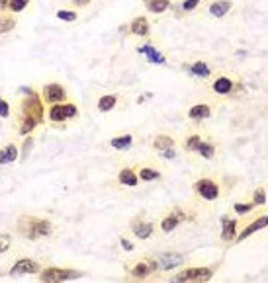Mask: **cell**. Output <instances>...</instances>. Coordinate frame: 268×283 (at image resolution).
<instances>
[{"mask_svg":"<svg viewBox=\"0 0 268 283\" xmlns=\"http://www.w3.org/2000/svg\"><path fill=\"white\" fill-rule=\"evenodd\" d=\"M129 229H131V232H133L137 238L147 240V238L153 236V232H155V223L147 221L143 215H135L131 219V223H129Z\"/></svg>","mask_w":268,"mask_h":283,"instance_id":"11","label":"cell"},{"mask_svg":"<svg viewBox=\"0 0 268 283\" xmlns=\"http://www.w3.org/2000/svg\"><path fill=\"white\" fill-rule=\"evenodd\" d=\"M253 209H255V203H253V201H251V203H233V211H235V213H237L239 217L249 215Z\"/></svg>","mask_w":268,"mask_h":283,"instance_id":"33","label":"cell"},{"mask_svg":"<svg viewBox=\"0 0 268 283\" xmlns=\"http://www.w3.org/2000/svg\"><path fill=\"white\" fill-rule=\"evenodd\" d=\"M10 246H12V234H8V232H0V254L8 252Z\"/></svg>","mask_w":268,"mask_h":283,"instance_id":"35","label":"cell"},{"mask_svg":"<svg viewBox=\"0 0 268 283\" xmlns=\"http://www.w3.org/2000/svg\"><path fill=\"white\" fill-rule=\"evenodd\" d=\"M129 31L137 37H147L149 35V22L145 16H137L133 22L129 24Z\"/></svg>","mask_w":268,"mask_h":283,"instance_id":"20","label":"cell"},{"mask_svg":"<svg viewBox=\"0 0 268 283\" xmlns=\"http://www.w3.org/2000/svg\"><path fill=\"white\" fill-rule=\"evenodd\" d=\"M79 115V108L75 104H69V102H63V104H53L49 108V122L51 123H65L69 119H75Z\"/></svg>","mask_w":268,"mask_h":283,"instance_id":"9","label":"cell"},{"mask_svg":"<svg viewBox=\"0 0 268 283\" xmlns=\"http://www.w3.org/2000/svg\"><path fill=\"white\" fill-rule=\"evenodd\" d=\"M194 217L196 215H194L190 209H184L182 205H176V207L169 209V211L162 215L161 223H159V229H161V232L169 234V232H173V230L178 229L182 223H190Z\"/></svg>","mask_w":268,"mask_h":283,"instance_id":"3","label":"cell"},{"mask_svg":"<svg viewBox=\"0 0 268 283\" xmlns=\"http://www.w3.org/2000/svg\"><path fill=\"white\" fill-rule=\"evenodd\" d=\"M184 68L188 70L190 76L200 78V80H206V78H210V76L214 74V68H212V65H210L208 61H192V63L186 65Z\"/></svg>","mask_w":268,"mask_h":283,"instance_id":"15","label":"cell"},{"mask_svg":"<svg viewBox=\"0 0 268 283\" xmlns=\"http://www.w3.org/2000/svg\"><path fill=\"white\" fill-rule=\"evenodd\" d=\"M8 2H10V0H0V14L8 10Z\"/></svg>","mask_w":268,"mask_h":283,"instance_id":"43","label":"cell"},{"mask_svg":"<svg viewBox=\"0 0 268 283\" xmlns=\"http://www.w3.org/2000/svg\"><path fill=\"white\" fill-rule=\"evenodd\" d=\"M29 2H31V0H10V2H8V10L12 14L24 12L27 6H29Z\"/></svg>","mask_w":268,"mask_h":283,"instance_id":"32","label":"cell"},{"mask_svg":"<svg viewBox=\"0 0 268 283\" xmlns=\"http://www.w3.org/2000/svg\"><path fill=\"white\" fill-rule=\"evenodd\" d=\"M202 139H204V137L198 135V133H190V135L184 137V141H182V148H184L186 152H196L198 147H200Z\"/></svg>","mask_w":268,"mask_h":283,"instance_id":"30","label":"cell"},{"mask_svg":"<svg viewBox=\"0 0 268 283\" xmlns=\"http://www.w3.org/2000/svg\"><path fill=\"white\" fill-rule=\"evenodd\" d=\"M143 4L151 14H162L171 10V6H173L171 0H143Z\"/></svg>","mask_w":268,"mask_h":283,"instance_id":"22","label":"cell"},{"mask_svg":"<svg viewBox=\"0 0 268 283\" xmlns=\"http://www.w3.org/2000/svg\"><path fill=\"white\" fill-rule=\"evenodd\" d=\"M41 100H43L45 104H49V106H53V104H63V102L67 100V88L61 86V84H57V82L45 84V86L41 88Z\"/></svg>","mask_w":268,"mask_h":283,"instance_id":"10","label":"cell"},{"mask_svg":"<svg viewBox=\"0 0 268 283\" xmlns=\"http://www.w3.org/2000/svg\"><path fill=\"white\" fill-rule=\"evenodd\" d=\"M219 223H221V242L223 244H233L235 242V236H237V227H239V221L237 219H233V217L229 215H223L219 219Z\"/></svg>","mask_w":268,"mask_h":283,"instance_id":"13","label":"cell"},{"mask_svg":"<svg viewBox=\"0 0 268 283\" xmlns=\"http://www.w3.org/2000/svg\"><path fill=\"white\" fill-rule=\"evenodd\" d=\"M200 2H202V0H184V2H182V8H184L186 12H192V10H194V8H196Z\"/></svg>","mask_w":268,"mask_h":283,"instance_id":"38","label":"cell"},{"mask_svg":"<svg viewBox=\"0 0 268 283\" xmlns=\"http://www.w3.org/2000/svg\"><path fill=\"white\" fill-rule=\"evenodd\" d=\"M84 275V271L69 270V268H45L40 271V281H71V279H79Z\"/></svg>","mask_w":268,"mask_h":283,"instance_id":"8","label":"cell"},{"mask_svg":"<svg viewBox=\"0 0 268 283\" xmlns=\"http://www.w3.org/2000/svg\"><path fill=\"white\" fill-rule=\"evenodd\" d=\"M18 24V20L14 18V16H8V14H0V35L2 33H8V31H12L14 27Z\"/></svg>","mask_w":268,"mask_h":283,"instance_id":"31","label":"cell"},{"mask_svg":"<svg viewBox=\"0 0 268 283\" xmlns=\"http://www.w3.org/2000/svg\"><path fill=\"white\" fill-rule=\"evenodd\" d=\"M137 178L141 180V182H155V180H161V172L157 170V168H151V166H143V168H139L137 170Z\"/></svg>","mask_w":268,"mask_h":283,"instance_id":"28","label":"cell"},{"mask_svg":"<svg viewBox=\"0 0 268 283\" xmlns=\"http://www.w3.org/2000/svg\"><path fill=\"white\" fill-rule=\"evenodd\" d=\"M10 115V106H8V102L2 98L0 100V117H8Z\"/></svg>","mask_w":268,"mask_h":283,"instance_id":"37","label":"cell"},{"mask_svg":"<svg viewBox=\"0 0 268 283\" xmlns=\"http://www.w3.org/2000/svg\"><path fill=\"white\" fill-rule=\"evenodd\" d=\"M20 115H26V117H31V119H36V122L43 123L45 119V109H43V100H41V96L34 90L29 96H26L24 100H22V104H20Z\"/></svg>","mask_w":268,"mask_h":283,"instance_id":"7","label":"cell"},{"mask_svg":"<svg viewBox=\"0 0 268 283\" xmlns=\"http://www.w3.org/2000/svg\"><path fill=\"white\" fill-rule=\"evenodd\" d=\"M217 271V264L214 266H194V268H186V270L178 271L173 275L175 281H210Z\"/></svg>","mask_w":268,"mask_h":283,"instance_id":"6","label":"cell"},{"mask_svg":"<svg viewBox=\"0 0 268 283\" xmlns=\"http://www.w3.org/2000/svg\"><path fill=\"white\" fill-rule=\"evenodd\" d=\"M118 182L121 186H127V188H135L139 184V178H137V170L133 168H121L118 172Z\"/></svg>","mask_w":268,"mask_h":283,"instance_id":"19","label":"cell"},{"mask_svg":"<svg viewBox=\"0 0 268 283\" xmlns=\"http://www.w3.org/2000/svg\"><path fill=\"white\" fill-rule=\"evenodd\" d=\"M116 104H118V96L116 94H104V96H100V98H98L96 108H98V111L106 113V111L116 108Z\"/></svg>","mask_w":268,"mask_h":283,"instance_id":"25","label":"cell"},{"mask_svg":"<svg viewBox=\"0 0 268 283\" xmlns=\"http://www.w3.org/2000/svg\"><path fill=\"white\" fill-rule=\"evenodd\" d=\"M31 147H34V139L27 137L26 141H24V147H22V156H27V152H29V148Z\"/></svg>","mask_w":268,"mask_h":283,"instance_id":"39","label":"cell"},{"mask_svg":"<svg viewBox=\"0 0 268 283\" xmlns=\"http://www.w3.org/2000/svg\"><path fill=\"white\" fill-rule=\"evenodd\" d=\"M157 262H159V268L161 270H175L178 268L182 262H184V256L182 254H176V252H164V254H159L157 256Z\"/></svg>","mask_w":268,"mask_h":283,"instance_id":"16","label":"cell"},{"mask_svg":"<svg viewBox=\"0 0 268 283\" xmlns=\"http://www.w3.org/2000/svg\"><path fill=\"white\" fill-rule=\"evenodd\" d=\"M175 147H176V141L171 135L161 133V135H157L153 139V148H155L157 152H164V150H171V148H175Z\"/></svg>","mask_w":268,"mask_h":283,"instance_id":"21","label":"cell"},{"mask_svg":"<svg viewBox=\"0 0 268 283\" xmlns=\"http://www.w3.org/2000/svg\"><path fill=\"white\" fill-rule=\"evenodd\" d=\"M57 18L65 20V22H75V20H79V14L73 10H57Z\"/></svg>","mask_w":268,"mask_h":283,"instance_id":"36","label":"cell"},{"mask_svg":"<svg viewBox=\"0 0 268 283\" xmlns=\"http://www.w3.org/2000/svg\"><path fill=\"white\" fill-rule=\"evenodd\" d=\"M208 117H212V106L210 104H194L188 109V119H192V122H204Z\"/></svg>","mask_w":268,"mask_h":283,"instance_id":"17","label":"cell"},{"mask_svg":"<svg viewBox=\"0 0 268 283\" xmlns=\"http://www.w3.org/2000/svg\"><path fill=\"white\" fill-rule=\"evenodd\" d=\"M40 271H41L40 262H36V260H31V258H22V260H18L12 268H10L8 275H10V277H20V275L40 273Z\"/></svg>","mask_w":268,"mask_h":283,"instance_id":"12","label":"cell"},{"mask_svg":"<svg viewBox=\"0 0 268 283\" xmlns=\"http://www.w3.org/2000/svg\"><path fill=\"white\" fill-rule=\"evenodd\" d=\"M137 51L143 55H147L151 63H155V65H164V57H162L161 53H157V49H155L153 45H141Z\"/></svg>","mask_w":268,"mask_h":283,"instance_id":"29","label":"cell"},{"mask_svg":"<svg viewBox=\"0 0 268 283\" xmlns=\"http://www.w3.org/2000/svg\"><path fill=\"white\" fill-rule=\"evenodd\" d=\"M198 154H200L202 158H206V160H210V158H214L215 152H217V145H215L212 139H202L200 147L196 150Z\"/></svg>","mask_w":268,"mask_h":283,"instance_id":"23","label":"cell"},{"mask_svg":"<svg viewBox=\"0 0 268 283\" xmlns=\"http://www.w3.org/2000/svg\"><path fill=\"white\" fill-rule=\"evenodd\" d=\"M266 225H268V215H266V213H260V215L256 217L253 223H249V225H247V227L241 230V234H237V236H235V244L243 242L245 238H249L251 234H255L256 230L266 229Z\"/></svg>","mask_w":268,"mask_h":283,"instance_id":"14","label":"cell"},{"mask_svg":"<svg viewBox=\"0 0 268 283\" xmlns=\"http://www.w3.org/2000/svg\"><path fill=\"white\" fill-rule=\"evenodd\" d=\"M131 145H133V135H129V133L110 139V147L116 148V150H125V148H129Z\"/></svg>","mask_w":268,"mask_h":283,"instance_id":"27","label":"cell"},{"mask_svg":"<svg viewBox=\"0 0 268 283\" xmlns=\"http://www.w3.org/2000/svg\"><path fill=\"white\" fill-rule=\"evenodd\" d=\"M38 125H40V123L36 122V119L26 117V115H20V119H18V133H20V135H29L31 131H36Z\"/></svg>","mask_w":268,"mask_h":283,"instance_id":"26","label":"cell"},{"mask_svg":"<svg viewBox=\"0 0 268 283\" xmlns=\"http://www.w3.org/2000/svg\"><path fill=\"white\" fill-rule=\"evenodd\" d=\"M92 0H73V4L75 6H79V8H84V6H88Z\"/></svg>","mask_w":268,"mask_h":283,"instance_id":"42","label":"cell"},{"mask_svg":"<svg viewBox=\"0 0 268 283\" xmlns=\"http://www.w3.org/2000/svg\"><path fill=\"white\" fill-rule=\"evenodd\" d=\"M14 230L16 234H20L22 238L27 240H40V238H49L55 234V227L51 219L38 215H20L14 223Z\"/></svg>","mask_w":268,"mask_h":283,"instance_id":"1","label":"cell"},{"mask_svg":"<svg viewBox=\"0 0 268 283\" xmlns=\"http://www.w3.org/2000/svg\"><path fill=\"white\" fill-rule=\"evenodd\" d=\"M192 191L202 201L212 203L221 197V188H219V184L215 182L214 178H200V180H196L192 184Z\"/></svg>","mask_w":268,"mask_h":283,"instance_id":"4","label":"cell"},{"mask_svg":"<svg viewBox=\"0 0 268 283\" xmlns=\"http://www.w3.org/2000/svg\"><path fill=\"white\" fill-rule=\"evenodd\" d=\"M210 90L219 98H229V100H235V98H241L245 94V86L243 80L239 78V74H233V72H221V74H215V78L210 84Z\"/></svg>","mask_w":268,"mask_h":283,"instance_id":"2","label":"cell"},{"mask_svg":"<svg viewBox=\"0 0 268 283\" xmlns=\"http://www.w3.org/2000/svg\"><path fill=\"white\" fill-rule=\"evenodd\" d=\"M0 100H2V96H0Z\"/></svg>","mask_w":268,"mask_h":283,"instance_id":"44","label":"cell"},{"mask_svg":"<svg viewBox=\"0 0 268 283\" xmlns=\"http://www.w3.org/2000/svg\"><path fill=\"white\" fill-rule=\"evenodd\" d=\"M162 158H175L176 156V150L175 148H171V150H164V152H161Z\"/></svg>","mask_w":268,"mask_h":283,"instance_id":"41","label":"cell"},{"mask_svg":"<svg viewBox=\"0 0 268 283\" xmlns=\"http://www.w3.org/2000/svg\"><path fill=\"white\" fill-rule=\"evenodd\" d=\"M233 8V2L231 0H215L210 4V8H208V12L210 16H214V18H223V16H227V12Z\"/></svg>","mask_w":268,"mask_h":283,"instance_id":"18","label":"cell"},{"mask_svg":"<svg viewBox=\"0 0 268 283\" xmlns=\"http://www.w3.org/2000/svg\"><path fill=\"white\" fill-rule=\"evenodd\" d=\"M120 244L123 246V250H127V252H131V250H133V244L129 242L127 238H123V236L120 238Z\"/></svg>","mask_w":268,"mask_h":283,"instance_id":"40","label":"cell"},{"mask_svg":"<svg viewBox=\"0 0 268 283\" xmlns=\"http://www.w3.org/2000/svg\"><path fill=\"white\" fill-rule=\"evenodd\" d=\"M18 154H20V150H18V147H16L14 143L6 145L4 148H0V166H2V164H10V162H16Z\"/></svg>","mask_w":268,"mask_h":283,"instance_id":"24","label":"cell"},{"mask_svg":"<svg viewBox=\"0 0 268 283\" xmlns=\"http://www.w3.org/2000/svg\"><path fill=\"white\" fill-rule=\"evenodd\" d=\"M159 271L157 258H141L127 264V275L133 279H149Z\"/></svg>","mask_w":268,"mask_h":283,"instance_id":"5","label":"cell"},{"mask_svg":"<svg viewBox=\"0 0 268 283\" xmlns=\"http://www.w3.org/2000/svg\"><path fill=\"white\" fill-rule=\"evenodd\" d=\"M251 201L255 203V205H266V189L262 188H256L255 193H253V197H251Z\"/></svg>","mask_w":268,"mask_h":283,"instance_id":"34","label":"cell"}]
</instances>
